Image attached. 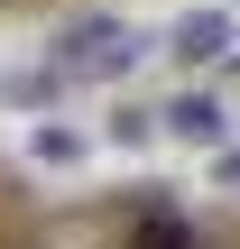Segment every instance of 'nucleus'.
Segmentation results:
<instances>
[{
    "mask_svg": "<svg viewBox=\"0 0 240 249\" xmlns=\"http://www.w3.org/2000/svg\"><path fill=\"white\" fill-rule=\"evenodd\" d=\"M139 55V37L129 28H111V18H83V28H65L55 46H46V74H65V83H92V74H120Z\"/></svg>",
    "mask_w": 240,
    "mask_h": 249,
    "instance_id": "nucleus-1",
    "label": "nucleus"
}]
</instances>
